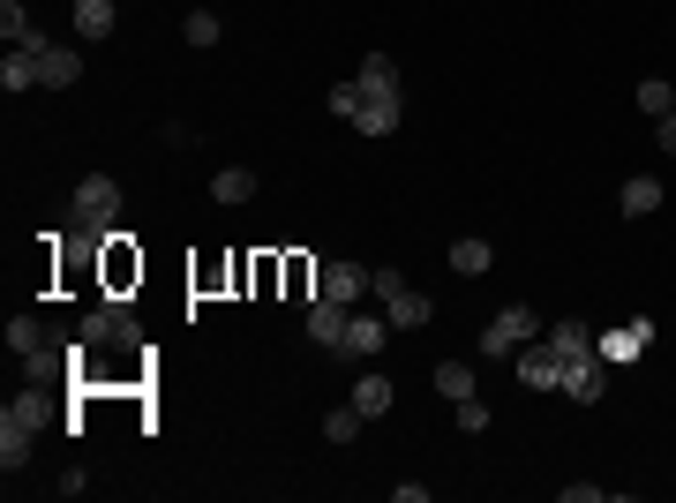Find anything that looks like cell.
Instances as JSON below:
<instances>
[{
  "label": "cell",
  "mask_w": 676,
  "mask_h": 503,
  "mask_svg": "<svg viewBox=\"0 0 676 503\" xmlns=\"http://www.w3.org/2000/svg\"><path fill=\"white\" fill-rule=\"evenodd\" d=\"M121 181H106V173H91V181H76V203H68V225H76V241L83 249H113V233H121Z\"/></svg>",
  "instance_id": "cell-1"
},
{
  "label": "cell",
  "mask_w": 676,
  "mask_h": 503,
  "mask_svg": "<svg viewBox=\"0 0 676 503\" xmlns=\"http://www.w3.org/2000/svg\"><path fill=\"white\" fill-rule=\"evenodd\" d=\"M76 339H83V353L91 346H121V353H136V323H128V301L113 293V301H98L83 323H76Z\"/></svg>",
  "instance_id": "cell-2"
},
{
  "label": "cell",
  "mask_w": 676,
  "mask_h": 503,
  "mask_svg": "<svg viewBox=\"0 0 676 503\" xmlns=\"http://www.w3.org/2000/svg\"><path fill=\"white\" fill-rule=\"evenodd\" d=\"M534 339H541V315H534V309L519 301V309H504V315L489 323V331H481V361H504V353L534 346Z\"/></svg>",
  "instance_id": "cell-3"
},
{
  "label": "cell",
  "mask_w": 676,
  "mask_h": 503,
  "mask_svg": "<svg viewBox=\"0 0 676 503\" xmlns=\"http://www.w3.org/2000/svg\"><path fill=\"white\" fill-rule=\"evenodd\" d=\"M646 346H654V315H632V323H609V331H594V353H602L609 369H632Z\"/></svg>",
  "instance_id": "cell-4"
},
{
  "label": "cell",
  "mask_w": 676,
  "mask_h": 503,
  "mask_svg": "<svg viewBox=\"0 0 676 503\" xmlns=\"http://www.w3.org/2000/svg\"><path fill=\"white\" fill-rule=\"evenodd\" d=\"M602 391H609V361H602V353H579V361H564V399H571V406H594Z\"/></svg>",
  "instance_id": "cell-5"
},
{
  "label": "cell",
  "mask_w": 676,
  "mask_h": 503,
  "mask_svg": "<svg viewBox=\"0 0 676 503\" xmlns=\"http://www.w3.org/2000/svg\"><path fill=\"white\" fill-rule=\"evenodd\" d=\"M519 383H526V391H564V353H556L549 339L519 346Z\"/></svg>",
  "instance_id": "cell-6"
},
{
  "label": "cell",
  "mask_w": 676,
  "mask_h": 503,
  "mask_svg": "<svg viewBox=\"0 0 676 503\" xmlns=\"http://www.w3.org/2000/svg\"><path fill=\"white\" fill-rule=\"evenodd\" d=\"M399 121H406V91H391V98L361 91V105H354V128H361V135H399Z\"/></svg>",
  "instance_id": "cell-7"
},
{
  "label": "cell",
  "mask_w": 676,
  "mask_h": 503,
  "mask_svg": "<svg viewBox=\"0 0 676 503\" xmlns=\"http://www.w3.org/2000/svg\"><path fill=\"white\" fill-rule=\"evenodd\" d=\"M31 443H38V429H31V421L0 413V473H8V481H16V473L31 466Z\"/></svg>",
  "instance_id": "cell-8"
},
{
  "label": "cell",
  "mask_w": 676,
  "mask_h": 503,
  "mask_svg": "<svg viewBox=\"0 0 676 503\" xmlns=\"http://www.w3.org/2000/svg\"><path fill=\"white\" fill-rule=\"evenodd\" d=\"M384 339H391V315H346V346L354 361H369V353H384Z\"/></svg>",
  "instance_id": "cell-9"
},
{
  "label": "cell",
  "mask_w": 676,
  "mask_h": 503,
  "mask_svg": "<svg viewBox=\"0 0 676 503\" xmlns=\"http://www.w3.org/2000/svg\"><path fill=\"white\" fill-rule=\"evenodd\" d=\"M316 293H331V301H361L369 293V263H324V279H316Z\"/></svg>",
  "instance_id": "cell-10"
},
{
  "label": "cell",
  "mask_w": 676,
  "mask_h": 503,
  "mask_svg": "<svg viewBox=\"0 0 676 503\" xmlns=\"http://www.w3.org/2000/svg\"><path fill=\"white\" fill-rule=\"evenodd\" d=\"M346 301H331V293H316V309H308V339L316 346H346Z\"/></svg>",
  "instance_id": "cell-11"
},
{
  "label": "cell",
  "mask_w": 676,
  "mask_h": 503,
  "mask_svg": "<svg viewBox=\"0 0 676 503\" xmlns=\"http://www.w3.org/2000/svg\"><path fill=\"white\" fill-rule=\"evenodd\" d=\"M83 76V61H76V46H38V83H53V91H68Z\"/></svg>",
  "instance_id": "cell-12"
},
{
  "label": "cell",
  "mask_w": 676,
  "mask_h": 503,
  "mask_svg": "<svg viewBox=\"0 0 676 503\" xmlns=\"http://www.w3.org/2000/svg\"><path fill=\"white\" fill-rule=\"evenodd\" d=\"M0 31H8V46H31V53H38V46H53V38L31 23V8H23V0H0Z\"/></svg>",
  "instance_id": "cell-13"
},
{
  "label": "cell",
  "mask_w": 676,
  "mask_h": 503,
  "mask_svg": "<svg viewBox=\"0 0 676 503\" xmlns=\"http://www.w3.org/2000/svg\"><path fill=\"white\" fill-rule=\"evenodd\" d=\"M616 211H624V219H654V211H662V181L632 173V181H624V195H616Z\"/></svg>",
  "instance_id": "cell-14"
},
{
  "label": "cell",
  "mask_w": 676,
  "mask_h": 503,
  "mask_svg": "<svg viewBox=\"0 0 676 503\" xmlns=\"http://www.w3.org/2000/svg\"><path fill=\"white\" fill-rule=\"evenodd\" d=\"M38 83V53L31 46H8V61H0V91L16 98V91H31Z\"/></svg>",
  "instance_id": "cell-15"
},
{
  "label": "cell",
  "mask_w": 676,
  "mask_h": 503,
  "mask_svg": "<svg viewBox=\"0 0 676 503\" xmlns=\"http://www.w3.org/2000/svg\"><path fill=\"white\" fill-rule=\"evenodd\" d=\"M354 83H361L369 98H391V91H399V61H384V53H369V61L354 68Z\"/></svg>",
  "instance_id": "cell-16"
},
{
  "label": "cell",
  "mask_w": 676,
  "mask_h": 503,
  "mask_svg": "<svg viewBox=\"0 0 676 503\" xmlns=\"http://www.w3.org/2000/svg\"><path fill=\"white\" fill-rule=\"evenodd\" d=\"M46 346H53V331H46L38 315H16V323H8V353H23V361H31V353H46Z\"/></svg>",
  "instance_id": "cell-17"
},
{
  "label": "cell",
  "mask_w": 676,
  "mask_h": 503,
  "mask_svg": "<svg viewBox=\"0 0 676 503\" xmlns=\"http://www.w3.org/2000/svg\"><path fill=\"white\" fill-rule=\"evenodd\" d=\"M384 315H391V331H421V323H429V301L406 285V293H391V301H384Z\"/></svg>",
  "instance_id": "cell-18"
},
{
  "label": "cell",
  "mask_w": 676,
  "mask_h": 503,
  "mask_svg": "<svg viewBox=\"0 0 676 503\" xmlns=\"http://www.w3.org/2000/svg\"><path fill=\"white\" fill-rule=\"evenodd\" d=\"M549 346L564 353V361H579V353H594V323H579V315H564V323L549 331Z\"/></svg>",
  "instance_id": "cell-19"
},
{
  "label": "cell",
  "mask_w": 676,
  "mask_h": 503,
  "mask_svg": "<svg viewBox=\"0 0 676 503\" xmlns=\"http://www.w3.org/2000/svg\"><path fill=\"white\" fill-rule=\"evenodd\" d=\"M76 8V31L83 38H113V0H68Z\"/></svg>",
  "instance_id": "cell-20"
},
{
  "label": "cell",
  "mask_w": 676,
  "mask_h": 503,
  "mask_svg": "<svg viewBox=\"0 0 676 503\" xmlns=\"http://www.w3.org/2000/svg\"><path fill=\"white\" fill-rule=\"evenodd\" d=\"M436 391H444L451 406H459V399H474V369H466V361H436Z\"/></svg>",
  "instance_id": "cell-21"
},
{
  "label": "cell",
  "mask_w": 676,
  "mask_h": 503,
  "mask_svg": "<svg viewBox=\"0 0 676 503\" xmlns=\"http://www.w3.org/2000/svg\"><path fill=\"white\" fill-rule=\"evenodd\" d=\"M489 241H451V271H459V279H481V271H489Z\"/></svg>",
  "instance_id": "cell-22"
},
{
  "label": "cell",
  "mask_w": 676,
  "mask_h": 503,
  "mask_svg": "<svg viewBox=\"0 0 676 503\" xmlns=\"http://www.w3.org/2000/svg\"><path fill=\"white\" fill-rule=\"evenodd\" d=\"M639 113H654V121H669V113H676V83H662V76H646V83H639Z\"/></svg>",
  "instance_id": "cell-23"
},
{
  "label": "cell",
  "mask_w": 676,
  "mask_h": 503,
  "mask_svg": "<svg viewBox=\"0 0 676 503\" xmlns=\"http://www.w3.org/2000/svg\"><path fill=\"white\" fill-rule=\"evenodd\" d=\"M211 195L218 203H248V195H256V173H248V165H226V173L211 181Z\"/></svg>",
  "instance_id": "cell-24"
},
{
  "label": "cell",
  "mask_w": 676,
  "mask_h": 503,
  "mask_svg": "<svg viewBox=\"0 0 676 503\" xmlns=\"http://www.w3.org/2000/svg\"><path fill=\"white\" fill-rule=\"evenodd\" d=\"M354 406L369 413V421H376V413H391V383H384V376H376V369H369V376L354 383Z\"/></svg>",
  "instance_id": "cell-25"
},
{
  "label": "cell",
  "mask_w": 676,
  "mask_h": 503,
  "mask_svg": "<svg viewBox=\"0 0 676 503\" xmlns=\"http://www.w3.org/2000/svg\"><path fill=\"white\" fill-rule=\"evenodd\" d=\"M361 421H369V413H361L354 399H346L338 413H324V436H331V443H354V436H361Z\"/></svg>",
  "instance_id": "cell-26"
},
{
  "label": "cell",
  "mask_w": 676,
  "mask_h": 503,
  "mask_svg": "<svg viewBox=\"0 0 676 503\" xmlns=\"http://www.w3.org/2000/svg\"><path fill=\"white\" fill-rule=\"evenodd\" d=\"M181 38L196 46V53H203V46H218V16H211V8H196V16L181 23Z\"/></svg>",
  "instance_id": "cell-27"
},
{
  "label": "cell",
  "mask_w": 676,
  "mask_h": 503,
  "mask_svg": "<svg viewBox=\"0 0 676 503\" xmlns=\"http://www.w3.org/2000/svg\"><path fill=\"white\" fill-rule=\"evenodd\" d=\"M489 421H496V413L481 406V391H474V399H459V429H466V436H481V429H489Z\"/></svg>",
  "instance_id": "cell-28"
},
{
  "label": "cell",
  "mask_w": 676,
  "mask_h": 503,
  "mask_svg": "<svg viewBox=\"0 0 676 503\" xmlns=\"http://www.w3.org/2000/svg\"><path fill=\"white\" fill-rule=\"evenodd\" d=\"M354 105H361V83H354V76L331 83V113H338V121H354Z\"/></svg>",
  "instance_id": "cell-29"
},
{
  "label": "cell",
  "mask_w": 676,
  "mask_h": 503,
  "mask_svg": "<svg viewBox=\"0 0 676 503\" xmlns=\"http://www.w3.org/2000/svg\"><path fill=\"white\" fill-rule=\"evenodd\" d=\"M369 293H376V301H391V293H406V279L391 271V263H376V271H369Z\"/></svg>",
  "instance_id": "cell-30"
},
{
  "label": "cell",
  "mask_w": 676,
  "mask_h": 503,
  "mask_svg": "<svg viewBox=\"0 0 676 503\" xmlns=\"http://www.w3.org/2000/svg\"><path fill=\"white\" fill-rule=\"evenodd\" d=\"M564 503H609V489H602V481H571V489H564Z\"/></svg>",
  "instance_id": "cell-31"
},
{
  "label": "cell",
  "mask_w": 676,
  "mask_h": 503,
  "mask_svg": "<svg viewBox=\"0 0 676 503\" xmlns=\"http://www.w3.org/2000/svg\"><path fill=\"white\" fill-rule=\"evenodd\" d=\"M654 135H662V151L676 158V113H669V121H662V128H654Z\"/></svg>",
  "instance_id": "cell-32"
}]
</instances>
